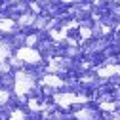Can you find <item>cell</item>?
I'll return each mask as SVG.
<instances>
[{"label": "cell", "instance_id": "3", "mask_svg": "<svg viewBox=\"0 0 120 120\" xmlns=\"http://www.w3.org/2000/svg\"><path fill=\"white\" fill-rule=\"evenodd\" d=\"M15 27L17 25L11 19H0V33H13V31H17Z\"/></svg>", "mask_w": 120, "mask_h": 120}, {"label": "cell", "instance_id": "4", "mask_svg": "<svg viewBox=\"0 0 120 120\" xmlns=\"http://www.w3.org/2000/svg\"><path fill=\"white\" fill-rule=\"evenodd\" d=\"M8 53H10V42L0 40V63H2V61H6Z\"/></svg>", "mask_w": 120, "mask_h": 120}, {"label": "cell", "instance_id": "2", "mask_svg": "<svg viewBox=\"0 0 120 120\" xmlns=\"http://www.w3.org/2000/svg\"><path fill=\"white\" fill-rule=\"evenodd\" d=\"M34 21H36V13H23L19 17V21H17V27L19 29L31 27V25H34Z\"/></svg>", "mask_w": 120, "mask_h": 120}, {"label": "cell", "instance_id": "1", "mask_svg": "<svg viewBox=\"0 0 120 120\" xmlns=\"http://www.w3.org/2000/svg\"><path fill=\"white\" fill-rule=\"evenodd\" d=\"M17 57L23 63H31V65H38L40 63V53L36 50H33V48H21L17 52Z\"/></svg>", "mask_w": 120, "mask_h": 120}, {"label": "cell", "instance_id": "5", "mask_svg": "<svg viewBox=\"0 0 120 120\" xmlns=\"http://www.w3.org/2000/svg\"><path fill=\"white\" fill-rule=\"evenodd\" d=\"M8 99H10V92L6 88H0V105H6Z\"/></svg>", "mask_w": 120, "mask_h": 120}]
</instances>
